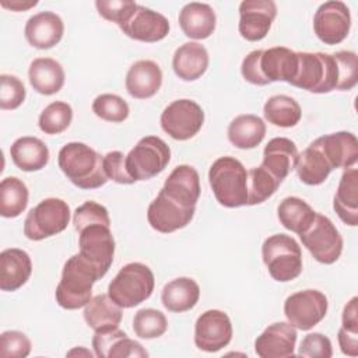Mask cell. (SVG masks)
<instances>
[{"label": "cell", "mask_w": 358, "mask_h": 358, "mask_svg": "<svg viewBox=\"0 0 358 358\" xmlns=\"http://www.w3.org/2000/svg\"><path fill=\"white\" fill-rule=\"evenodd\" d=\"M57 164L77 187L90 190L103 186L109 179L103 169V157L84 143L71 141L57 154Z\"/></svg>", "instance_id": "obj_1"}, {"label": "cell", "mask_w": 358, "mask_h": 358, "mask_svg": "<svg viewBox=\"0 0 358 358\" xmlns=\"http://www.w3.org/2000/svg\"><path fill=\"white\" fill-rule=\"evenodd\" d=\"M103 274L80 253L73 255L63 266L62 278L56 287L55 298L60 308L74 310L84 308L92 294V285Z\"/></svg>", "instance_id": "obj_2"}, {"label": "cell", "mask_w": 358, "mask_h": 358, "mask_svg": "<svg viewBox=\"0 0 358 358\" xmlns=\"http://www.w3.org/2000/svg\"><path fill=\"white\" fill-rule=\"evenodd\" d=\"M208 183L221 206L236 208L248 204V171L239 159L229 155L215 159L208 171Z\"/></svg>", "instance_id": "obj_3"}, {"label": "cell", "mask_w": 358, "mask_h": 358, "mask_svg": "<svg viewBox=\"0 0 358 358\" xmlns=\"http://www.w3.org/2000/svg\"><path fill=\"white\" fill-rule=\"evenodd\" d=\"M340 80L334 55L323 52H298V69L291 85L313 94H327L337 90Z\"/></svg>", "instance_id": "obj_4"}, {"label": "cell", "mask_w": 358, "mask_h": 358, "mask_svg": "<svg viewBox=\"0 0 358 358\" xmlns=\"http://www.w3.org/2000/svg\"><path fill=\"white\" fill-rule=\"evenodd\" d=\"M155 278L151 268L140 262L124 264L108 285V295L120 308H134L148 299Z\"/></svg>", "instance_id": "obj_5"}, {"label": "cell", "mask_w": 358, "mask_h": 358, "mask_svg": "<svg viewBox=\"0 0 358 358\" xmlns=\"http://www.w3.org/2000/svg\"><path fill=\"white\" fill-rule=\"evenodd\" d=\"M262 257L268 274L278 282L292 281L302 273L301 246L289 235L268 236L262 245Z\"/></svg>", "instance_id": "obj_6"}, {"label": "cell", "mask_w": 358, "mask_h": 358, "mask_svg": "<svg viewBox=\"0 0 358 358\" xmlns=\"http://www.w3.org/2000/svg\"><path fill=\"white\" fill-rule=\"evenodd\" d=\"M69 204L57 197L39 201L25 217L24 235L29 241H42L63 232L70 222Z\"/></svg>", "instance_id": "obj_7"}, {"label": "cell", "mask_w": 358, "mask_h": 358, "mask_svg": "<svg viewBox=\"0 0 358 358\" xmlns=\"http://www.w3.org/2000/svg\"><path fill=\"white\" fill-rule=\"evenodd\" d=\"M169 161V145L157 136H145L126 155V169L136 182L148 180L161 173Z\"/></svg>", "instance_id": "obj_8"}, {"label": "cell", "mask_w": 358, "mask_h": 358, "mask_svg": "<svg viewBox=\"0 0 358 358\" xmlns=\"http://www.w3.org/2000/svg\"><path fill=\"white\" fill-rule=\"evenodd\" d=\"M299 238L313 259L322 264H333L341 256L343 236L333 221L323 214L316 213L313 222Z\"/></svg>", "instance_id": "obj_9"}, {"label": "cell", "mask_w": 358, "mask_h": 358, "mask_svg": "<svg viewBox=\"0 0 358 358\" xmlns=\"http://www.w3.org/2000/svg\"><path fill=\"white\" fill-rule=\"evenodd\" d=\"M161 127L173 140L186 141L194 137L203 127L204 112L192 99H176L161 113Z\"/></svg>", "instance_id": "obj_10"}, {"label": "cell", "mask_w": 358, "mask_h": 358, "mask_svg": "<svg viewBox=\"0 0 358 358\" xmlns=\"http://www.w3.org/2000/svg\"><path fill=\"white\" fill-rule=\"evenodd\" d=\"M327 296L317 289H303L291 294L284 302V315L295 329L308 331L322 322L327 313Z\"/></svg>", "instance_id": "obj_11"}, {"label": "cell", "mask_w": 358, "mask_h": 358, "mask_svg": "<svg viewBox=\"0 0 358 358\" xmlns=\"http://www.w3.org/2000/svg\"><path fill=\"white\" fill-rule=\"evenodd\" d=\"M351 14L344 1L330 0L322 3L313 15V31L326 45L341 43L350 32Z\"/></svg>", "instance_id": "obj_12"}, {"label": "cell", "mask_w": 358, "mask_h": 358, "mask_svg": "<svg viewBox=\"0 0 358 358\" xmlns=\"http://www.w3.org/2000/svg\"><path fill=\"white\" fill-rule=\"evenodd\" d=\"M80 255L92 263L103 275L112 266L115 256V239L110 227L92 224L78 231Z\"/></svg>", "instance_id": "obj_13"}, {"label": "cell", "mask_w": 358, "mask_h": 358, "mask_svg": "<svg viewBox=\"0 0 358 358\" xmlns=\"http://www.w3.org/2000/svg\"><path fill=\"white\" fill-rule=\"evenodd\" d=\"M196 207H189L159 190L147 208V220L151 228L161 234H171L185 228L193 220Z\"/></svg>", "instance_id": "obj_14"}, {"label": "cell", "mask_w": 358, "mask_h": 358, "mask_svg": "<svg viewBox=\"0 0 358 358\" xmlns=\"http://www.w3.org/2000/svg\"><path fill=\"white\" fill-rule=\"evenodd\" d=\"M232 323L229 316L218 309L203 312L194 323V344L206 352H217L232 340Z\"/></svg>", "instance_id": "obj_15"}, {"label": "cell", "mask_w": 358, "mask_h": 358, "mask_svg": "<svg viewBox=\"0 0 358 358\" xmlns=\"http://www.w3.org/2000/svg\"><path fill=\"white\" fill-rule=\"evenodd\" d=\"M238 29L243 39L257 42L266 38L277 15V6L273 0H243L239 4Z\"/></svg>", "instance_id": "obj_16"}, {"label": "cell", "mask_w": 358, "mask_h": 358, "mask_svg": "<svg viewBox=\"0 0 358 358\" xmlns=\"http://www.w3.org/2000/svg\"><path fill=\"white\" fill-rule=\"evenodd\" d=\"M296 329L288 322L268 324L255 340V352L260 358H287L295 354Z\"/></svg>", "instance_id": "obj_17"}, {"label": "cell", "mask_w": 358, "mask_h": 358, "mask_svg": "<svg viewBox=\"0 0 358 358\" xmlns=\"http://www.w3.org/2000/svg\"><path fill=\"white\" fill-rule=\"evenodd\" d=\"M124 35L140 42H158L169 34V21L165 15L137 4L127 22L119 27Z\"/></svg>", "instance_id": "obj_18"}, {"label": "cell", "mask_w": 358, "mask_h": 358, "mask_svg": "<svg viewBox=\"0 0 358 358\" xmlns=\"http://www.w3.org/2000/svg\"><path fill=\"white\" fill-rule=\"evenodd\" d=\"M92 348L99 358H145L148 352L143 345L127 337L119 327L95 331Z\"/></svg>", "instance_id": "obj_19"}, {"label": "cell", "mask_w": 358, "mask_h": 358, "mask_svg": "<svg viewBox=\"0 0 358 358\" xmlns=\"http://www.w3.org/2000/svg\"><path fill=\"white\" fill-rule=\"evenodd\" d=\"M27 42L36 49L56 46L64 34V22L53 11H41L28 18L24 28Z\"/></svg>", "instance_id": "obj_20"}, {"label": "cell", "mask_w": 358, "mask_h": 358, "mask_svg": "<svg viewBox=\"0 0 358 358\" xmlns=\"http://www.w3.org/2000/svg\"><path fill=\"white\" fill-rule=\"evenodd\" d=\"M259 69L267 84L285 81L291 84L298 69V52L285 46H274L260 53Z\"/></svg>", "instance_id": "obj_21"}, {"label": "cell", "mask_w": 358, "mask_h": 358, "mask_svg": "<svg viewBox=\"0 0 358 358\" xmlns=\"http://www.w3.org/2000/svg\"><path fill=\"white\" fill-rule=\"evenodd\" d=\"M124 85L130 96L136 99L151 98L162 85V70L154 60H137L130 66Z\"/></svg>", "instance_id": "obj_22"}, {"label": "cell", "mask_w": 358, "mask_h": 358, "mask_svg": "<svg viewBox=\"0 0 358 358\" xmlns=\"http://www.w3.org/2000/svg\"><path fill=\"white\" fill-rule=\"evenodd\" d=\"M333 169L354 166L358 161V140L351 131H336L316 138Z\"/></svg>", "instance_id": "obj_23"}, {"label": "cell", "mask_w": 358, "mask_h": 358, "mask_svg": "<svg viewBox=\"0 0 358 358\" xmlns=\"http://www.w3.org/2000/svg\"><path fill=\"white\" fill-rule=\"evenodd\" d=\"M32 262L29 255L18 248L4 249L0 253V289L17 291L31 277Z\"/></svg>", "instance_id": "obj_24"}, {"label": "cell", "mask_w": 358, "mask_h": 358, "mask_svg": "<svg viewBox=\"0 0 358 358\" xmlns=\"http://www.w3.org/2000/svg\"><path fill=\"white\" fill-rule=\"evenodd\" d=\"M178 21L180 29L187 38L200 41L208 38L214 32L217 15L210 4L192 1L182 7Z\"/></svg>", "instance_id": "obj_25"}, {"label": "cell", "mask_w": 358, "mask_h": 358, "mask_svg": "<svg viewBox=\"0 0 358 358\" xmlns=\"http://www.w3.org/2000/svg\"><path fill=\"white\" fill-rule=\"evenodd\" d=\"M161 190L185 206L196 207L201 192L199 172L190 165H178L165 179Z\"/></svg>", "instance_id": "obj_26"}, {"label": "cell", "mask_w": 358, "mask_h": 358, "mask_svg": "<svg viewBox=\"0 0 358 358\" xmlns=\"http://www.w3.org/2000/svg\"><path fill=\"white\" fill-rule=\"evenodd\" d=\"M208 52L199 42H186L180 45L172 57L175 74L183 81H196L208 69Z\"/></svg>", "instance_id": "obj_27"}, {"label": "cell", "mask_w": 358, "mask_h": 358, "mask_svg": "<svg viewBox=\"0 0 358 358\" xmlns=\"http://www.w3.org/2000/svg\"><path fill=\"white\" fill-rule=\"evenodd\" d=\"M298 155V148L292 140L287 137H274L264 147L262 166L282 182L288 173L295 169Z\"/></svg>", "instance_id": "obj_28"}, {"label": "cell", "mask_w": 358, "mask_h": 358, "mask_svg": "<svg viewBox=\"0 0 358 358\" xmlns=\"http://www.w3.org/2000/svg\"><path fill=\"white\" fill-rule=\"evenodd\" d=\"M333 208L338 218L350 225H358V172L351 166L345 169L338 182L337 192L333 199Z\"/></svg>", "instance_id": "obj_29"}, {"label": "cell", "mask_w": 358, "mask_h": 358, "mask_svg": "<svg viewBox=\"0 0 358 358\" xmlns=\"http://www.w3.org/2000/svg\"><path fill=\"white\" fill-rule=\"evenodd\" d=\"M28 78L36 92L53 95L63 88L66 74L57 60L52 57H36L29 64Z\"/></svg>", "instance_id": "obj_30"}, {"label": "cell", "mask_w": 358, "mask_h": 358, "mask_svg": "<svg viewBox=\"0 0 358 358\" xmlns=\"http://www.w3.org/2000/svg\"><path fill=\"white\" fill-rule=\"evenodd\" d=\"M10 157L17 168L24 172H35L49 162V148L38 137L24 136L17 138L10 147Z\"/></svg>", "instance_id": "obj_31"}, {"label": "cell", "mask_w": 358, "mask_h": 358, "mask_svg": "<svg viewBox=\"0 0 358 358\" xmlns=\"http://www.w3.org/2000/svg\"><path fill=\"white\" fill-rule=\"evenodd\" d=\"M295 171L301 182L309 186H317L327 179L333 166L315 140L298 155Z\"/></svg>", "instance_id": "obj_32"}, {"label": "cell", "mask_w": 358, "mask_h": 358, "mask_svg": "<svg viewBox=\"0 0 358 358\" xmlns=\"http://www.w3.org/2000/svg\"><path fill=\"white\" fill-rule=\"evenodd\" d=\"M200 298V287L190 277H179L166 282L161 292V302L169 312L180 313L196 306Z\"/></svg>", "instance_id": "obj_33"}, {"label": "cell", "mask_w": 358, "mask_h": 358, "mask_svg": "<svg viewBox=\"0 0 358 358\" xmlns=\"http://www.w3.org/2000/svg\"><path fill=\"white\" fill-rule=\"evenodd\" d=\"M122 309L108 294H99L90 299L83 315L88 327L99 331L119 327L123 316Z\"/></svg>", "instance_id": "obj_34"}, {"label": "cell", "mask_w": 358, "mask_h": 358, "mask_svg": "<svg viewBox=\"0 0 358 358\" xmlns=\"http://www.w3.org/2000/svg\"><path fill=\"white\" fill-rule=\"evenodd\" d=\"M266 136V123L257 115L246 113L236 116L228 126L229 143L241 150L257 147Z\"/></svg>", "instance_id": "obj_35"}, {"label": "cell", "mask_w": 358, "mask_h": 358, "mask_svg": "<svg viewBox=\"0 0 358 358\" xmlns=\"http://www.w3.org/2000/svg\"><path fill=\"white\" fill-rule=\"evenodd\" d=\"M277 215L285 229L301 235L313 222L316 211L305 200L296 196H288L280 201Z\"/></svg>", "instance_id": "obj_36"}, {"label": "cell", "mask_w": 358, "mask_h": 358, "mask_svg": "<svg viewBox=\"0 0 358 358\" xmlns=\"http://www.w3.org/2000/svg\"><path fill=\"white\" fill-rule=\"evenodd\" d=\"M263 115L268 123L277 127H294L299 123L302 117V110L299 103L284 94L270 96L264 106Z\"/></svg>", "instance_id": "obj_37"}, {"label": "cell", "mask_w": 358, "mask_h": 358, "mask_svg": "<svg viewBox=\"0 0 358 358\" xmlns=\"http://www.w3.org/2000/svg\"><path fill=\"white\" fill-rule=\"evenodd\" d=\"M28 187L17 176H7L0 182V214L4 218H15L28 206Z\"/></svg>", "instance_id": "obj_38"}, {"label": "cell", "mask_w": 358, "mask_h": 358, "mask_svg": "<svg viewBox=\"0 0 358 358\" xmlns=\"http://www.w3.org/2000/svg\"><path fill=\"white\" fill-rule=\"evenodd\" d=\"M281 185L264 166H255L248 172V206H256L270 199Z\"/></svg>", "instance_id": "obj_39"}, {"label": "cell", "mask_w": 358, "mask_h": 358, "mask_svg": "<svg viewBox=\"0 0 358 358\" xmlns=\"http://www.w3.org/2000/svg\"><path fill=\"white\" fill-rule=\"evenodd\" d=\"M71 120V106L67 102L55 101L41 112L38 126L45 134H60L70 126Z\"/></svg>", "instance_id": "obj_40"}, {"label": "cell", "mask_w": 358, "mask_h": 358, "mask_svg": "<svg viewBox=\"0 0 358 358\" xmlns=\"http://www.w3.org/2000/svg\"><path fill=\"white\" fill-rule=\"evenodd\" d=\"M168 329V320L165 315L154 308L140 309L133 317L134 334L140 338L151 340L161 337Z\"/></svg>", "instance_id": "obj_41"}, {"label": "cell", "mask_w": 358, "mask_h": 358, "mask_svg": "<svg viewBox=\"0 0 358 358\" xmlns=\"http://www.w3.org/2000/svg\"><path fill=\"white\" fill-rule=\"evenodd\" d=\"M92 112L102 120L120 123L129 117V103L116 94H101L92 102Z\"/></svg>", "instance_id": "obj_42"}, {"label": "cell", "mask_w": 358, "mask_h": 358, "mask_svg": "<svg viewBox=\"0 0 358 358\" xmlns=\"http://www.w3.org/2000/svg\"><path fill=\"white\" fill-rule=\"evenodd\" d=\"M27 96L24 83L11 74L0 76V108L4 110H13L22 105Z\"/></svg>", "instance_id": "obj_43"}, {"label": "cell", "mask_w": 358, "mask_h": 358, "mask_svg": "<svg viewBox=\"0 0 358 358\" xmlns=\"http://www.w3.org/2000/svg\"><path fill=\"white\" fill-rule=\"evenodd\" d=\"M73 224L78 232L81 228L92 224H105L110 227V218L108 208L96 201H85L78 206L73 214Z\"/></svg>", "instance_id": "obj_44"}, {"label": "cell", "mask_w": 358, "mask_h": 358, "mask_svg": "<svg viewBox=\"0 0 358 358\" xmlns=\"http://www.w3.org/2000/svg\"><path fill=\"white\" fill-rule=\"evenodd\" d=\"M95 7L102 18L120 27L130 20L137 8V3L129 0H96Z\"/></svg>", "instance_id": "obj_45"}, {"label": "cell", "mask_w": 358, "mask_h": 358, "mask_svg": "<svg viewBox=\"0 0 358 358\" xmlns=\"http://www.w3.org/2000/svg\"><path fill=\"white\" fill-rule=\"evenodd\" d=\"M340 71L338 91H350L357 85L358 81V60L357 53L352 50H338L333 53Z\"/></svg>", "instance_id": "obj_46"}, {"label": "cell", "mask_w": 358, "mask_h": 358, "mask_svg": "<svg viewBox=\"0 0 358 358\" xmlns=\"http://www.w3.org/2000/svg\"><path fill=\"white\" fill-rule=\"evenodd\" d=\"M31 340L18 330H7L0 336V357L25 358L31 352Z\"/></svg>", "instance_id": "obj_47"}, {"label": "cell", "mask_w": 358, "mask_h": 358, "mask_svg": "<svg viewBox=\"0 0 358 358\" xmlns=\"http://www.w3.org/2000/svg\"><path fill=\"white\" fill-rule=\"evenodd\" d=\"M298 355L309 358H330L333 355L331 341L322 333H309L302 338Z\"/></svg>", "instance_id": "obj_48"}, {"label": "cell", "mask_w": 358, "mask_h": 358, "mask_svg": "<svg viewBox=\"0 0 358 358\" xmlns=\"http://www.w3.org/2000/svg\"><path fill=\"white\" fill-rule=\"evenodd\" d=\"M103 169L108 179L116 183L131 185L136 182L126 169V155L122 151H109L103 155Z\"/></svg>", "instance_id": "obj_49"}, {"label": "cell", "mask_w": 358, "mask_h": 358, "mask_svg": "<svg viewBox=\"0 0 358 358\" xmlns=\"http://www.w3.org/2000/svg\"><path fill=\"white\" fill-rule=\"evenodd\" d=\"M260 53H262V49L252 50L249 55L245 56V59L242 60V64H241L242 77L253 85H267V83L263 78L260 69H259Z\"/></svg>", "instance_id": "obj_50"}, {"label": "cell", "mask_w": 358, "mask_h": 358, "mask_svg": "<svg viewBox=\"0 0 358 358\" xmlns=\"http://www.w3.org/2000/svg\"><path fill=\"white\" fill-rule=\"evenodd\" d=\"M337 340H338L340 350L344 355H348V357L358 355V333H352L340 327Z\"/></svg>", "instance_id": "obj_51"}, {"label": "cell", "mask_w": 358, "mask_h": 358, "mask_svg": "<svg viewBox=\"0 0 358 358\" xmlns=\"http://www.w3.org/2000/svg\"><path fill=\"white\" fill-rule=\"evenodd\" d=\"M357 296H352L350 299V302L345 303L344 309H343V324L341 327L352 331V333H358V309H357Z\"/></svg>", "instance_id": "obj_52"}, {"label": "cell", "mask_w": 358, "mask_h": 358, "mask_svg": "<svg viewBox=\"0 0 358 358\" xmlns=\"http://www.w3.org/2000/svg\"><path fill=\"white\" fill-rule=\"evenodd\" d=\"M1 6L4 8H8L11 11H15V13H20V11H27L32 7H35L38 4L36 0H11V1H7V0H1L0 1Z\"/></svg>", "instance_id": "obj_53"}, {"label": "cell", "mask_w": 358, "mask_h": 358, "mask_svg": "<svg viewBox=\"0 0 358 358\" xmlns=\"http://www.w3.org/2000/svg\"><path fill=\"white\" fill-rule=\"evenodd\" d=\"M74 354H78V355L84 354L85 357H92V354L88 350H84V348H74L70 352H67V355H74Z\"/></svg>", "instance_id": "obj_54"}]
</instances>
